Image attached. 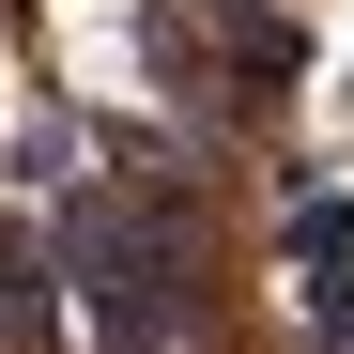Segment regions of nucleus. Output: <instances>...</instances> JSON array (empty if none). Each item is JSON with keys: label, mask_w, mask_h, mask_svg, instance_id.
Here are the masks:
<instances>
[{"label": "nucleus", "mask_w": 354, "mask_h": 354, "mask_svg": "<svg viewBox=\"0 0 354 354\" xmlns=\"http://www.w3.org/2000/svg\"><path fill=\"white\" fill-rule=\"evenodd\" d=\"M62 231H16V216H0V339H46V324H62Z\"/></svg>", "instance_id": "2"}, {"label": "nucleus", "mask_w": 354, "mask_h": 354, "mask_svg": "<svg viewBox=\"0 0 354 354\" xmlns=\"http://www.w3.org/2000/svg\"><path fill=\"white\" fill-rule=\"evenodd\" d=\"M16 185H77V124H62V108L16 124Z\"/></svg>", "instance_id": "3"}, {"label": "nucleus", "mask_w": 354, "mask_h": 354, "mask_svg": "<svg viewBox=\"0 0 354 354\" xmlns=\"http://www.w3.org/2000/svg\"><path fill=\"white\" fill-rule=\"evenodd\" d=\"M216 16H247V0H216Z\"/></svg>", "instance_id": "5"}, {"label": "nucleus", "mask_w": 354, "mask_h": 354, "mask_svg": "<svg viewBox=\"0 0 354 354\" xmlns=\"http://www.w3.org/2000/svg\"><path fill=\"white\" fill-rule=\"evenodd\" d=\"M324 247H354V201H339V185L292 201V262H324Z\"/></svg>", "instance_id": "4"}, {"label": "nucleus", "mask_w": 354, "mask_h": 354, "mask_svg": "<svg viewBox=\"0 0 354 354\" xmlns=\"http://www.w3.org/2000/svg\"><path fill=\"white\" fill-rule=\"evenodd\" d=\"M46 231H62V277L108 324V354H201V216L169 169H139V139H124V185H62Z\"/></svg>", "instance_id": "1"}]
</instances>
